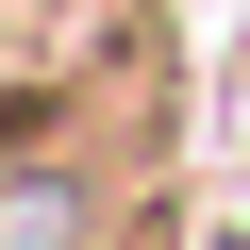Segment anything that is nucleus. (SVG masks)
Masks as SVG:
<instances>
[{
  "instance_id": "1",
  "label": "nucleus",
  "mask_w": 250,
  "mask_h": 250,
  "mask_svg": "<svg viewBox=\"0 0 250 250\" xmlns=\"http://www.w3.org/2000/svg\"><path fill=\"white\" fill-rule=\"evenodd\" d=\"M0 250H83V184L67 167H0Z\"/></svg>"
}]
</instances>
